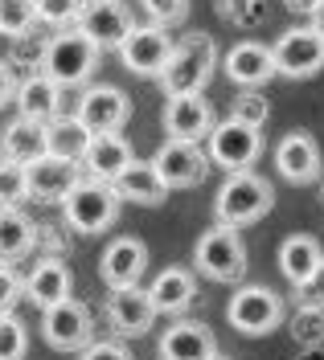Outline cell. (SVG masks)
I'll return each instance as SVG.
<instances>
[{
  "label": "cell",
  "mask_w": 324,
  "mask_h": 360,
  "mask_svg": "<svg viewBox=\"0 0 324 360\" xmlns=\"http://www.w3.org/2000/svg\"><path fill=\"white\" fill-rule=\"evenodd\" d=\"M193 266L206 274L209 283H242L247 274V246L238 225H209L201 242L193 250Z\"/></svg>",
  "instance_id": "5b68a950"
},
{
  "label": "cell",
  "mask_w": 324,
  "mask_h": 360,
  "mask_svg": "<svg viewBox=\"0 0 324 360\" xmlns=\"http://www.w3.org/2000/svg\"><path fill=\"white\" fill-rule=\"evenodd\" d=\"M37 242V225L25 217L21 205H0V262L25 258Z\"/></svg>",
  "instance_id": "4316f807"
},
{
  "label": "cell",
  "mask_w": 324,
  "mask_h": 360,
  "mask_svg": "<svg viewBox=\"0 0 324 360\" xmlns=\"http://www.w3.org/2000/svg\"><path fill=\"white\" fill-rule=\"evenodd\" d=\"M62 94H66V90L37 70V74H25L21 82H17L13 103H17V115L37 119V123H49V119H58V115H62Z\"/></svg>",
  "instance_id": "603a6c76"
},
{
  "label": "cell",
  "mask_w": 324,
  "mask_h": 360,
  "mask_svg": "<svg viewBox=\"0 0 324 360\" xmlns=\"http://www.w3.org/2000/svg\"><path fill=\"white\" fill-rule=\"evenodd\" d=\"M156 176L164 180V188H193L209 176V156L201 143H189V139H164L152 156Z\"/></svg>",
  "instance_id": "30bf717a"
},
{
  "label": "cell",
  "mask_w": 324,
  "mask_h": 360,
  "mask_svg": "<svg viewBox=\"0 0 324 360\" xmlns=\"http://www.w3.org/2000/svg\"><path fill=\"white\" fill-rule=\"evenodd\" d=\"M42 49H46V37H37V33L29 29V33H21V37H13V53H8V62H13V70L42 66Z\"/></svg>",
  "instance_id": "d590c367"
},
{
  "label": "cell",
  "mask_w": 324,
  "mask_h": 360,
  "mask_svg": "<svg viewBox=\"0 0 324 360\" xmlns=\"http://www.w3.org/2000/svg\"><path fill=\"white\" fill-rule=\"evenodd\" d=\"M132 25H136L132 21V8H127L123 0H87L82 13H78V21H74V29L87 33V37L107 53V49H116V45L127 37Z\"/></svg>",
  "instance_id": "9a60e30c"
},
{
  "label": "cell",
  "mask_w": 324,
  "mask_h": 360,
  "mask_svg": "<svg viewBox=\"0 0 324 360\" xmlns=\"http://www.w3.org/2000/svg\"><path fill=\"white\" fill-rule=\"evenodd\" d=\"M218 340L201 319H177L161 336V360H213Z\"/></svg>",
  "instance_id": "d6986e66"
},
{
  "label": "cell",
  "mask_w": 324,
  "mask_h": 360,
  "mask_svg": "<svg viewBox=\"0 0 324 360\" xmlns=\"http://www.w3.org/2000/svg\"><path fill=\"white\" fill-rule=\"evenodd\" d=\"M222 70L234 86H267L275 78V62H271V49L263 41H234L222 58Z\"/></svg>",
  "instance_id": "ac0fdd59"
},
{
  "label": "cell",
  "mask_w": 324,
  "mask_h": 360,
  "mask_svg": "<svg viewBox=\"0 0 324 360\" xmlns=\"http://www.w3.org/2000/svg\"><path fill=\"white\" fill-rule=\"evenodd\" d=\"M70 287H74V274H70V266L58 258V254L37 258V262H33V270L25 274V299H29L33 307H42V311H46L49 303L66 299Z\"/></svg>",
  "instance_id": "7402d4cb"
},
{
  "label": "cell",
  "mask_w": 324,
  "mask_h": 360,
  "mask_svg": "<svg viewBox=\"0 0 324 360\" xmlns=\"http://www.w3.org/2000/svg\"><path fill=\"white\" fill-rule=\"evenodd\" d=\"M144 4V13L152 17V25H181L189 17V0H139Z\"/></svg>",
  "instance_id": "8d00e7d4"
},
{
  "label": "cell",
  "mask_w": 324,
  "mask_h": 360,
  "mask_svg": "<svg viewBox=\"0 0 324 360\" xmlns=\"http://www.w3.org/2000/svg\"><path fill=\"white\" fill-rule=\"evenodd\" d=\"M119 209H123V201H119L116 184L82 172V180L62 201V217H66V225L74 233H103V229H111L119 221Z\"/></svg>",
  "instance_id": "277c9868"
},
{
  "label": "cell",
  "mask_w": 324,
  "mask_h": 360,
  "mask_svg": "<svg viewBox=\"0 0 324 360\" xmlns=\"http://www.w3.org/2000/svg\"><path fill=\"white\" fill-rule=\"evenodd\" d=\"M206 156L209 164H218L226 172H242L263 156V131L251 123H238V119L213 123L206 135Z\"/></svg>",
  "instance_id": "52a82bcc"
},
{
  "label": "cell",
  "mask_w": 324,
  "mask_h": 360,
  "mask_svg": "<svg viewBox=\"0 0 324 360\" xmlns=\"http://www.w3.org/2000/svg\"><path fill=\"white\" fill-rule=\"evenodd\" d=\"M271 205H275L271 180L242 168V172H226L218 197H213V213H218L222 225H251V221H263L271 213Z\"/></svg>",
  "instance_id": "3957f363"
},
{
  "label": "cell",
  "mask_w": 324,
  "mask_h": 360,
  "mask_svg": "<svg viewBox=\"0 0 324 360\" xmlns=\"http://www.w3.org/2000/svg\"><path fill=\"white\" fill-rule=\"evenodd\" d=\"M82 4H87V0H33V13H37V21L49 25V29H74Z\"/></svg>",
  "instance_id": "d6a6232c"
},
{
  "label": "cell",
  "mask_w": 324,
  "mask_h": 360,
  "mask_svg": "<svg viewBox=\"0 0 324 360\" xmlns=\"http://www.w3.org/2000/svg\"><path fill=\"white\" fill-rule=\"evenodd\" d=\"M275 168H279V176L292 180V184H312L324 168L316 135L312 131H287L275 143Z\"/></svg>",
  "instance_id": "2e32d148"
},
{
  "label": "cell",
  "mask_w": 324,
  "mask_h": 360,
  "mask_svg": "<svg viewBox=\"0 0 324 360\" xmlns=\"http://www.w3.org/2000/svg\"><path fill=\"white\" fill-rule=\"evenodd\" d=\"M148 270V246L139 238H116L99 258V278L107 287H132Z\"/></svg>",
  "instance_id": "ffe728a7"
},
{
  "label": "cell",
  "mask_w": 324,
  "mask_h": 360,
  "mask_svg": "<svg viewBox=\"0 0 324 360\" xmlns=\"http://www.w3.org/2000/svg\"><path fill=\"white\" fill-rule=\"evenodd\" d=\"M91 143V131L78 123V115H58L46 123V152L49 156H62V160H78L82 164V152Z\"/></svg>",
  "instance_id": "f1b7e54d"
},
{
  "label": "cell",
  "mask_w": 324,
  "mask_h": 360,
  "mask_svg": "<svg viewBox=\"0 0 324 360\" xmlns=\"http://www.w3.org/2000/svg\"><path fill=\"white\" fill-rule=\"evenodd\" d=\"M218 66V45L209 33H185L181 41H173L168 66L161 70V90L168 94H197L209 86Z\"/></svg>",
  "instance_id": "7a4b0ae2"
},
{
  "label": "cell",
  "mask_w": 324,
  "mask_h": 360,
  "mask_svg": "<svg viewBox=\"0 0 324 360\" xmlns=\"http://www.w3.org/2000/svg\"><path fill=\"white\" fill-rule=\"evenodd\" d=\"M116 193H119V201H132V205H161L168 197V188L156 176L152 160H132L116 176Z\"/></svg>",
  "instance_id": "d4e9b609"
},
{
  "label": "cell",
  "mask_w": 324,
  "mask_h": 360,
  "mask_svg": "<svg viewBox=\"0 0 324 360\" xmlns=\"http://www.w3.org/2000/svg\"><path fill=\"white\" fill-rule=\"evenodd\" d=\"M271 62H275V74H283V78H312L324 70V37L312 25L287 29L271 45Z\"/></svg>",
  "instance_id": "8fae6325"
},
{
  "label": "cell",
  "mask_w": 324,
  "mask_h": 360,
  "mask_svg": "<svg viewBox=\"0 0 324 360\" xmlns=\"http://www.w3.org/2000/svg\"><path fill=\"white\" fill-rule=\"evenodd\" d=\"M148 299H152L156 315H185L189 307H193V299H197V278H193V270H185V266L161 270V274L152 278V287H148Z\"/></svg>",
  "instance_id": "cb8c5ba5"
},
{
  "label": "cell",
  "mask_w": 324,
  "mask_h": 360,
  "mask_svg": "<svg viewBox=\"0 0 324 360\" xmlns=\"http://www.w3.org/2000/svg\"><path fill=\"white\" fill-rule=\"evenodd\" d=\"M136 160L132 152V143L123 139L119 131H99L91 135V143H87V152H82V172L94 180H107V184H116V176Z\"/></svg>",
  "instance_id": "44dd1931"
},
{
  "label": "cell",
  "mask_w": 324,
  "mask_h": 360,
  "mask_svg": "<svg viewBox=\"0 0 324 360\" xmlns=\"http://www.w3.org/2000/svg\"><path fill=\"white\" fill-rule=\"evenodd\" d=\"M218 13L234 25H255L263 17V0H218Z\"/></svg>",
  "instance_id": "f35d334b"
},
{
  "label": "cell",
  "mask_w": 324,
  "mask_h": 360,
  "mask_svg": "<svg viewBox=\"0 0 324 360\" xmlns=\"http://www.w3.org/2000/svg\"><path fill=\"white\" fill-rule=\"evenodd\" d=\"M296 303H308V307H324V258L316 262V270L296 287Z\"/></svg>",
  "instance_id": "60d3db41"
},
{
  "label": "cell",
  "mask_w": 324,
  "mask_h": 360,
  "mask_svg": "<svg viewBox=\"0 0 324 360\" xmlns=\"http://www.w3.org/2000/svg\"><path fill=\"white\" fill-rule=\"evenodd\" d=\"M107 323L116 328V336L139 340L152 323H156V307L148 299V287H107Z\"/></svg>",
  "instance_id": "5bb4252c"
},
{
  "label": "cell",
  "mask_w": 324,
  "mask_h": 360,
  "mask_svg": "<svg viewBox=\"0 0 324 360\" xmlns=\"http://www.w3.org/2000/svg\"><path fill=\"white\" fill-rule=\"evenodd\" d=\"M78 360H132V352H127L123 340H91L78 352Z\"/></svg>",
  "instance_id": "ab89813d"
},
{
  "label": "cell",
  "mask_w": 324,
  "mask_h": 360,
  "mask_svg": "<svg viewBox=\"0 0 324 360\" xmlns=\"http://www.w3.org/2000/svg\"><path fill=\"white\" fill-rule=\"evenodd\" d=\"M25 352H29V332L17 311L0 315V360H25Z\"/></svg>",
  "instance_id": "836d02e7"
},
{
  "label": "cell",
  "mask_w": 324,
  "mask_h": 360,
  "mask_svg": "<svg viewBox=\"0 0 324 360\" xmlns=\"http://www.w3.org/2000/svg\"><path fill=\"white\" fill-rule=\"evenodd\" d=\"M82 180V164L62 156H37L33 164H25V197L37 205H62L66 193Z\"/></svg>",
  "instance_id": "7c38bea8"
},
{
  "label": "cell",
  "mask_w": 324,
  "mask_h": 360,
  "mask_svg": "<svg viewBox=\"0 0 324 360\" xmlns=\"http://www.w3.org/2000/svg\"><path fill=\"white\" fill-rule=\"evenodd\" d=\"M320 197H324V184H320Z\"/></svg>",
  "instance_id": "7dc6e473"
},
{
  "label": "cell",
  "mask_w": 324,
  "mask_h": 360,
  "mask_svg": "<svg viewBox=\"0 0 324 360\" xmlns=\"http://www.w3.org/2000/svg\"><path fill=\"white\" fill-rule=\"evenodd\" d=\"M287 332L300 348H324V307L296 303V311L287 315Z\"/></svg>",
  "instance_id": "f546056e"
},
{
  "label": "cell",
  "mask_w": 324,
  "mask_h": 360,
  "mask_svg": "<svg viewBox=\"0 0 324 360\" xmlns=\"http://www.w3.org/2000/svg\"><path fill=\"white\" fill-rule=\"evenodd\" d=\"M320 258H324V250L312 233H292V238L279 246V270H283V278H287L292 287H300L304 278L316 270Z\"/></svg>",
  "instance_id": "83f0119b"
},
{
  "label": "cell",
  "mask_w": 324,
  "mask_h": 360,
  "mask_svg": "<svg viewBox=\"0 0 324 360\" xmlns=\"http://www.w3.org/2000/svg\"><path fill=\"white\" fill-rule=\"evenodd\" d=\"M0 156L17 160V164H33L37 156H46V123L17 115L13 123H4L0 135Z\"/></svg>",
  "instance_id": "484cf974"
},
{
  "label": "cell",
  "mask_w": 324,
  "mask_h": 360,
  "mask_svg": "<svg viewBox=\"0 0 324 360\" xmlns=\"http://www.w3.org/2000/svg\"><path fill=\"white\" fill-rule=\"evenodd\" d=\"M304 356L300 360H324V348H300Z\"/></svg>",
  "instance_id": "f6af8a7d"
},
{
  "label": "cell",
  "mask_w": 324,
  "mask_h": 360,
  "mask_svg": "<svg viewBox=\"0 0 324 360\" xmlns=\"http://www.w3.org/2000/svg\"><path fill=\"white\" fill-rule=\"evenodd\" d=\"M213 360H230V356H213Z\"/></svg>",
  "instance_id": "bcb514c9"
},
{
  "label": "cell",
  "mask_w": 324,
  "mask_h": 360,
  "mask_svg": "<svg viewBox=\"0 0 324 360\" xmlns=\"http://www.w3.org/2000/svg\"><path fill=\"white\" fill-rule=\"evenodd\" d=\"M17 70H13V62L8 58H0V111H4V103H13V94H17Z\"/></svg>",
  "instance_id": "b9f144b4"
},
{
  "label": "cell",
  "mask_w": 324,
  "mask_h": 360,
  "mask_svg": "<svg viewBox=\"0 0 324 360\" xmlns=\"http://www.w3.org/2000/svg\"><path fill=\"white\" fill-rule=\"evenodd\" d=\"M25 299V278L8 262H0V315L17 311V303Z\"/></svg>",
  "instance_id": "74e56055"
},
{
  "label": "cell",
  "mask_w": 324,
  "mask_h": 360,
  "mask_svg": "<svg viewBox=\"0 0 324 360\" xmlns=\"http://www.w3.org/2000/svg\"><path fill=\"white\" fill-rule=\"evenodd\" d=\"M119 62L127 74H139V78H161V70L168 66V53H173V37L164 25H132L127 37L116 45Z\"/></svg>",
  "instance_id": "9c48e42d"
},
{
  "label": "cell",
  "mask_w": 324,
  "mask_h": 360,
  "mask_svg": "<svg viewBox=\"0 0 324 360\" xmlns=\"http://www.w3.org/2000/svg\"><path fill=\"white\" fill-rule=\"evenodd\" d=\"M308 25H312V29H316V33L324 37V0L316 4V8H312V17H308Z\"/></svg>",
  "instance_id": "ee69618b"
},
{
  "label": "cell",
  "mask_w": 324,
  "mask_h": 360,
  "mask_svg": "<svg viewBox=\"0 0 324 360\" xmlns=\"http://www.w3.org/2000/svg\"><path fill=\"white\" fill-rule=\"evenodd\" d=\"M42 336L54 352H82L94 340V319L82 299H58L42 311Z\"/></svg>",
  "instance_id": "ba28073f"
},
{
  "label": "cell",
  "mask_w": 324,
  "mask_h": 360,
  "mask_svg": "<svg viewBox=\"0 0 324 360\" xmlns=\"http://www.w3.org/2000/svg\"><path fill=\"white\" fill-rule=\"evenodd\" d=\"M283 4H287L292 13H304V17H312V8H316L320 0H283Z\"/></svg>",
  "instance_id": "7bdbcfd3"
},
{
  "label": "cell",
  "mask_w": 324,
  "mask_h": 360,
  "mask_svg": "<svg viewBox=\"0 0 324 360\" xmlns=\"http://www.w3.org/2000/svg\"><path fill=\"white\" fill-rule=\"evenodd\" d=\"M230 119H238V123H251V127H263V123L271 119V103H267L263 86H242V94H234Z\"/></svg>",
  "instance_id": "4dcf8cb0"
},
{
  "label": "cell",
  "mask_w": 324,
  "mask_h": 360,
  "mask_svg": "<svg viewBox=\"0 0 324 360\" xmlns=\"http://www.w3.org/2000/svg\"><path fill=\"white\" fill-rule=\"evenodd\" d=\"M25 197V164L0 156V205H21Z\"/></svg>",
  "instance_id": "e575fe53"
},
{
  "label": "cell",
  "mask_w": 324,
  "mask_h": 360,
  "mask_svg": "<svg viewBox=\"0 0 324 360\" xmlns=\"http://www.w3.org/2000/svg\"><path fill=\"white\" fill-rule=\"evenodd\" d=\"M213 127V107L197 94H168L164 103V131L168 139H189V143H201Z\"/></svg>",
  "instance_id": "e0dca14e"
},
{
  "label": "cell",
  "mask_w": 324,
  "mask_h": 360,
  "mask_svg": "<svg viewBox=\"0 0 324 360\" xmlns=\"http://www.w3.org/2000/svg\"><path fill=\"white\" fill-rule=\"evenodd\" d=\"M74 115H78V123L91 135L119 131V127L132 119V98L119 86H111V82H91V86H82V94H78Z\"/></svg>",
  "instance_id": "4fadbf2b"
},
{
  "label": "cell",
  "mask_w": 324,
  "mask_h": 360,
  "mask_svg": "<svg viewBox=\"0 0 324 360\" xmlns=\"http://www.w3.org/2000/svg\"><path fill=\"white\" fill-rule=\"evenodd\" d=\"M37 25V13H33V0H0V33L13 41Z\"/></svg>",
  "instance_id": "1f68e13d"
},
{
  "label": "cell",
  "mask_w": 324,
  "mask_h": 360,
  "mask_svg": "<svg viewBox=\"0 0 324 360\" xmlns=\"http://www.w3.org/2000/svg\"><path fill=\"white\" fill-rule=\"evenodd\" d=\"M99 58H103V49L87 37V33H78V29H58L54 37H46V49H42V74L54 78L62 90L70 86H87L91 82V74L99 70Z\"/></svg>",
  "instance_id": "6da1fadb"
},
{
  "label": "cell",
  "mask_w": 324,
  "mask_h": 360,
  "mask_svg": "<svg viewBox=\"0 0 324 360\" xmlns=\"http://www.w3.org/2000/svg\"><path fill=\"white\" fill-rule=\"evenodd\" d=\"M226 319L242 336H271L283 323V299L263 283H242L226 303Z\"/></svg>",
  "instance_id": "8992f818"
}]
</instances>
